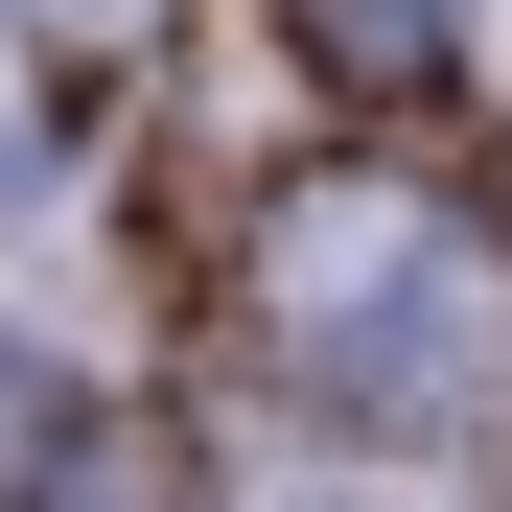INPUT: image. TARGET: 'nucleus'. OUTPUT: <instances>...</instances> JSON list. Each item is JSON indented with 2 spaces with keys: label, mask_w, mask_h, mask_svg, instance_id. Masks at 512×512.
Returning <instances> with one entry per match:
<instances>
[{
  "label": "nucleus",
  "mask_w": 512,
  "mask_h": 512,
  "mask_svg": "<svg viewBox=\"0 0 512 512\" xmlns=\"http://www.w3.org/2000/svg\"><path fill=\"white\" fill-rule=\"evenodd\" d=\"M303 512H443V489H303Z\"/></svg>",
  "instance_id": "obj_5"
},
{
  "label": "nucleus",
  "mask_w": 512,
  "mask_h": 512,
  "mask_svg": "<svg viewBox=\"0 0 512 512\" xmlns=\"http://www.w3.org/2000/svg\"><path fill=\"white\" fill-rule=\"evenodd\" d=\"M47 24H70V47H117V24H140V0H47Z\"/></svg>",
  "instance_id": "obj_4"
},
{
  "label": "nucleus",
  "mask_w": 512,
  "mask_h": 512,
  "mask_svg": "<svg viewBox=\"0 0 512 512\" xmlns=\"http://www.w3.org/2000/svg\"><path fill=\"white\" fill-rule=\"evenodd\" d=\"M256 326H280V373H326L350 419H443V396H489V350H512V280H489V233L443 210V187H280L256 210Z\"/></svg>",
  "instance_id": "obj_1"
},
{
  "label": "nucleus",
  "mask_w": 512,
  "mask_h": 512,
  "mask_svg": "<svg viewBox=\"0 0 512 512\" xmlns=\"http://www.w3.org/2000/svg\"><path fill=\"white\" fill-rule=\"evenodd\" d=\"M303 24V70H350V94H419V70L466 47V0H280Z\"/></svg>",
  "instance_id": "obj_2"
},
{
  "label": "nucleus",
  "mask_w": 512,
  "mask_h": 512,
  "mask_svg": "<svg viewBox=\"0 0 512 512\" xmlns=\"http://www.w3.org/2000/svg\"><path fill=\"white\" fill-rule=\"evenodd\" d=\"M24 187H47V140H24V94H0V210H24Z\"/></svg>",
  "instance_id": "obj_3"
}]
</instances>
